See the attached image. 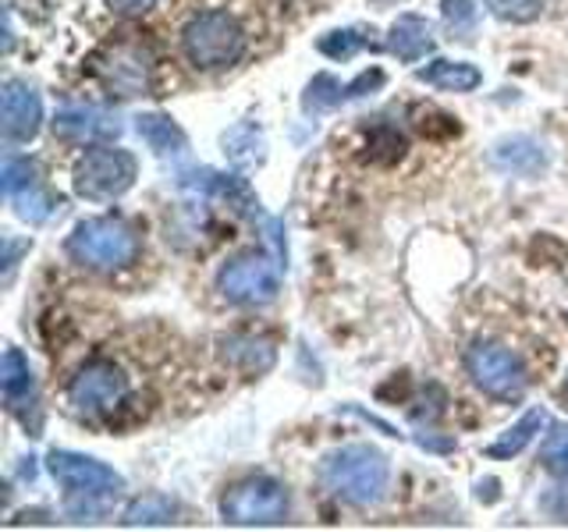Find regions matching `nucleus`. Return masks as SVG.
Returning <instances> with one entry per match:
<instances>
[{
    "instance_id": "4",
    "label": "nucleus",
    "mask_w": 568,
    "mask_h": 532,
    "mask_svg": "<svg viewBox=\"0 0 568 532\" xmlns=\"http://www.w3.org/2000/svg\"><path fill=\"white\" fill-rule=\"evenodd\" d=\"M185 58L195 68H227L245 53V32L227 11H203L195 14L182 32Z\"/></svg>"
},
{
    "instance_id": "16",
    "label": "nucleus",
    "mask_w": 568,
    "mask_h": 532,
    "mask_svg": "<svg viewBox=\"0 0 568 532\" xmlns=\"http://www.w3.org/2000/svg\"><path fill=\"white\" fill-rule=\"evenodd\" d=\"M494 164L501 171L532 177V174H540L547 167V153L532 139H508V142H501V146L494 150Z\"/></svg>"
},
{
    "instance_id": "25",
    "label": "nucleus",
    "mask_w": 568,
    "mask_h": 532,
    "mask_svg": "<svg viewBox=\"0 0 568 532\" xmlns=\"http://www.w3.org/2000/svg\"><path fill=\"white\" fill-rule=\"evenodd\" d=\"M444 22L458 35V40H469L476 29V0H444L440 4Z\"/></svg>"
},
{
    "instance_id": "27",
    "label": "nucleus",
    "mask_w": 568,
    "mask_h": 532,
    "mask_svg": "<svg viewBox=\"0 0 568 532\" xmlns=\"http://www.w3.org/2000/svg\"><path fill=\"white\" fill-rule=\"evenodd\" d=\"M540 461H544V469H547V472H555V475L568 479V426H558V430L544 440Z\"/></svg>"
},
{
    "instance_id": "10",
    "label": "nucleus",
    "mask_w": 568,
    "mask_h": 532,
    "mask_svg": "<svg viewBox=\"0 0 568 532\" xmlns=\"http://www.w3.org/2000/svg\"><path fill=\"white\" fill-rule=\"evenodd\" d=\"M100 75H103L106 89H114L118 96L146 93V89H150V58H146V50H139L132 43L114 47L100 61Z\"/></svg>"
},
{
    "instance_id": "23",
    "label": "nucleus",
    "mask_w": 568,
    "mask_h": 532,
    "mask_svg": "<svg viewBox=\"0 0 568 532\" xmlns=\"http://www.w3.org/2000/svg\"><path fill=\"white\" fill-rule=\"evenodd\" d=\"M316 50L324 53L331 61H348L355 58L359 50H366V35L355 32V29H337V32H327L316 40Z\"/></svg>"
},
{
    "instance_id": "28",
    "label": "nucleus",
    "mask_w": 568,
    "mask_h": 532,
    "mask_svg": "<svg viewBox=\"0 0 568 532\" xmlns=\"http://www.w3.org/2000/svg\"><path fill=\"white\" fill-rule=\"evenodd\" d=\"M36 185V164L26 156H11L8 164H4V192H8V200H14L18 192H26Z\"/></svg>"
},
{
    "instance_id": "12",
    "label": "nucleus",
    "mask_w": 568,
    "mask_h": 532,
    "mask_svg": "<svg viewBox=\"0 0 568 532\" xmlns=\"http://www.w3.org/2000/svg\"><path fill=\"white\" fill-rule=\"evenodd\" d=\"M53 132L68 142H100V139H114L121 132L118 117L93 111V106H68L58 117H53Z\"/></svg>"
},
{
    "instance_id": "2",
    "label": "nucleus",
    "mask_w": 568,
    "mask_h": 532,
    "mask_svg": "<svg viewBox=\"0 0 568 532\" xmlns=\"http://www.w3.org/2000/svg\"><path fill=\"white\" fill-rule=\"evenodd\" d=\"M320 483H324L334 497H342L348 504H377L387 493L390 483V466L387 458L369 448V443H352L324 458L320 466Z\"/></svg>"
},
{
    "instance_id": "6",
    "label": "nucleus",
    "mask_w": 568,
    "mask_h": 532,
    "mask_svg": "<svg viewBox=\"0 0 568 532\" xmlns=\"http://www.w3.org/2000/svg\"><path fill=\"white\" fill-rule=\"evenodd\" d=\"M466 369L473 383L494 401H519L529 387V372L523 359L501 345H487V341L473 345L466 355Z\"/></svg>"
},
{
    "instance_id": "11",
    "label": "nucleus",
    "mask_w": 568,
    "mask_h": 532,
    "mask_svg": "<svg viewBox=\"0 0 568 532\" xmlns=\"http://www.w3.org/2000/svg\"><path fill=\"white\" fill-rule=\"evenodd\" d=\"M43 124V103L36 96V89L26 82L4 85V135L11 142H29Z\"/></svg>"
},
{
    "instance_id": "19",
    "label": "nucleus",
    "mask_w": 568,
    "mask_h": 532,
    "mask_svg": "<svg viewBox=\"0 0 568 532\" xmlns=\"http://www.w3.org/2000/svg\"><path fill=\"white\" fill-rule=\"evenodd\" d=\"M224 153L231 156V164L239 167H253L263 160V135L256 124H239L224 135Z\"/></svg>"
},
{
    "instance_id": "13",
    "label": "nucleus",
    "mask_w": 568,
    "mask_h": 532,
    "mask_svg": "<svg viewBox=\"0 0 568 532\" xmlns=\"http://www.w3.org/2000/svg\"><path fill=\"white\" fill-rule=\"evenodd\" d=\"M0 390H4V405L14 416H26L29 408H36V380L29 359L18 348L4 351V362H0Z\"/></svg>"
},
{
    "instance_id": "3",
    "label": "nucleus",
    "mask_w": 568,
    "mask_h": 532,
    "mask_svg": "<svg viewBox=\"0 0 568 532\" xmlns=\"http://www.w3.org/2000/svg\"><path fill=\"white\" fill-rule=\"evenodd\" d=\"M68 256L89 270H124L139 259V235L118 217L82 221L68 238Z\"/></svg>"
},
{
    "instance_id": "8",
    "label": "nucleus",
    "mask_w": 568,
    "mask_h": 532,
    "mask_svg": "<svg viewBox=\"0 0 568 532\" xmlns=\"http://www.w3.org/2000/svg\"><path fill=\"white\" fill-rule=\"evenodd\" d=\"M217 291L235 306H266L281 291V266L271 256H239L217 274Z\"/></svg>"
},
{
    "instance_id": "18",
    "label": "nucleus",
    "mask_w": 568,
    "mask_h": 532,
    "mask_svg": "<svg viewBox=\"0 0 568 532\" xmlns=\"http://www.w3.org/2000/svg\"><path fill=\"white\" fill-rule=\"evenodd\" d=\"M544 419H547V416L540 412V408H532V412H526L519 422L511 426V430H505L501 440H494V443H490V448H487V458H515L532 437L540 433Z\"/></svg>"
},
{
    "instance_id": "29",
    "label": "nucleus",
    "mask_w": 568,
    "mask_h": 532,
    "mask_svg": "<svg viewBox=\"0 0 568 532\" xmlns=\"http://www.w3.org/2000/svg\"><path fill=\"white\" fill-rule=\"evenodd\" d=\"M118 14H129V18H139V14H150L156 8V0H106Z\"/></svg>"
},
{
    "instance_id": "22",
    "label": "nucleus",
    "mask_w": 568,
    "mask_h": 532,
    "mask_svg": "<svg viewBox=\"0 0 568 532\" xmlns=\"http://www.w3.org/2000/svg\"><path fill=\"white\" fill-rule=\"evenodd\" d=\"M174 514V504L168 497L150 493V497H139V501L124 511V525H168Z\"/></svg>"
},
{
    "instance_id": "9",
    "label": "nucleus",
    "mask_w": 568,
    "mask_h": 532,
    "mask_svg": "<svg viewBox=\"0 0 568 532\" xmlns=\"http://www.w3.org/2000/svg\"><path fill=\"white\" fill-rule=\"evenodd\" d=\"M124 395H129V380H124V372L111 362L82 366L79 377L68 387V398L75 405V412H82L89 419L114 412V408L124 401Z\"/></svg>"
},
{
    "instance_id": "5",
    "label": "nucleus",
    "mask_w": 568,
    "mask_h": 532,
    "mask_svg": "<svg viewBox=\"0 0 568 532\" xmlns=\"http://www.w3.org/2000/svg\"><path fill=\"white\" fill-rule=\"evenodd\" d=\"M288 490L271 475H248L221 497V519L231 525H277L288 519Z\"/></svg>"
},
{
    "instance_id": "30",
    "label": "nucleus",
    "mask_w": 568,
    "mask_h": 532,
    "mask_svg": "<svg viewBox=\"0 0 568 532\" xmlns=\"http://www.w3.org/2000/svg\"><path fill=\"white\" fill-rule=\"evenodd\" d=\"M561 398H565V405H568V380H565V390H561Z\"/></svg>"
},
{
    "instance_id": "20",
    "label": "nucleus",
    "mask_w": 568,
    "mask_h": 532,
    "mask_svg": "<svg viewBox=\"0 0 568 532\" xmlns=\"http://www.w3.org/2000/svg\"><path fill=\"white\" fill-rule=\"evenodd\" d=\"M227 359L239 362L245 372H263L274 366V348L256 341V337H235V341H227Z\"/></svg>"
},
{
    "instance_id": "14",
    "label": "nucleus",
    "mask_w": 568,
    "mask_h": 532,
    "mask_svg": "<svg viewBox=\"0 0 568 532\" xmlns=\"http://www.w3.org/2000/svg\"><path fill=\"white\" fill-rule=\"evenodd\" d=\"M387 50L395 53L398 61H405V64L419 61L423 53L434 50V25L426 22V18H419V14H402L398 22L390 25Z\"/></svg>"
},
{
    "instance_id": "7",
    "label": "nucleus",
    "mask_w": 568,
    "mask_h": 532,
    "mask_svg": "<svg viewBox=\"0 0 568 532\" xmlns=\"http://www.w3.org/2000/svg\"><path fill=\"white\" fill-rule=\"evenodd\" d=\"M135 156L114 150V146H100L79 156L75 164V192L82 200H118L132 185H135Z\"/></svg>"
},
{
    "instance_id": "1",
    "label": "nucleus",
    "mask_w": 568,
    "mask_h": 532,
    "mask_svg": "<svg viewBox=\"0 0 568 532\" xmlns=\"http://www.w3.org/2000/svg\"><path fill=\"white\" fill-rule=\"evenodd\" d=\"M50 475L64 487V508L71 519H100L111 511L114 497L121 490V475L97 458H85L75 451H50L47 458Z\"/></svg>"
},
{
    "instance_id": "15",
    "label": "nucleus",
    "mask_w": 568,
    "mask_h": 532,
    "mask_svg": "<svg viewBox=\"0 0 568 532\" xmlns=\"http://www.w3.org/2000/svg\"><path fill=\"white\" fill-rule=\"evenodd\" d=\"M416 79L426 85L448 89V93H473V89H479V82H484V71L466 61H434L419 68Z\"/></svg>"
},
{
    "instance_id": "17",
    "label": "nucleus",
    "mask_w": 568,
    "mask_h": 532,
    "mask_svg": "<svg viewBox=\"0 0 568 532\" xmlns=\"http://www.w3.org/2000/svg\"><path fill=\"white\" fill-rule=\"evenodd\" d=\"M135 132L142 135V142H146L150 150H156L160 156L168 153H182L185 150V132L178 129V124L164 114H142L135 121Z\"/></svg>"
},
{
    "instance_id": "21",
    "label": "nucleus",
    "mask_w": 568,
    "mask_h": 532,
    "mask_svg": "<svg viewBox=\"0 0 568 532\" xmlns=\"http://www.w3.org/2000/svg\"><path fill=\"white\" fill-rule=\"evenodd\" d=\"M342 100H348V85H342L334 75H316L306 89V96H302V106H306V114H316V111H331Z\"/></svg>"
},
{
    "instance_id": "26",
    "label": "nucleus",
    "mask_w": 568,
    "mask_h": 532,
    "mask_svg": "<svg viewBox=\"0 0 568 532\" xmlns=\"http://www.w3.org/2000/svg\"><path fill=\"white\" fill-rule=\"evenodd\" d=\"M14 209H18V217L29 221V224H40L50 217V209H53V200L40 188V185H32L26 192H18L14 195Z\"/></svg>"
},
{
    "instance_id": "24",
    "label": "nucleus",
    "mask_w": 568,
    "mask_h": 532,
    "mask_svg": "<svg viewBox=\"0 0 568 532\" xmlns=\"http://www.w3.org/2000/svg\"><path fill=\"white\" fill-rule=\"evenodd\" d=\"M487 11L494 18H501V22L526 25L544 14V0H487Z\"/></svg>"
}]
</instances>
